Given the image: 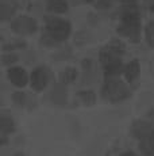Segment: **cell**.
Masks as SVG:
<instances>
[{"mask_svg":"<svg viewBox=\"0 0 154 156\" xmlns=\"http://www.w3.org/2000/svg\"><path fill=\"white\" fill-rule=\"evenodd\" d=\"M70 33H72V25L69 20L57 16H47L45 31L42 33L41 41L47 46H54V45L66 41Z\"/></svg>","mask_w":154,"mask_h":156,"instance_id":"1","label":"cell"},{"mask_svg":"<svg viewBox=\"0 0 154 156\" xmlns=\"http://www.w3.org/2000/svg\"><path fill=\"white\" fill-rule=\"evenodd\" d=\"M102 95L105 101L114 102H123L130 97V88L127 84L118 77L115 79H105V83L103 84L102 88Z\"/></svg>","mask_w":154,"mask_h":156,"instance_id":"2","label":"cell"},{"mask_svg":"<svg viewBox=\"0 0 154 156\" xmlns=\"http://www.w3.org/2000/svg\"><path fill=\"white\" fill-rule=\"evenodd\" d=\"M120 20L122 22L116 29L118 34L137 42L141 35V16H126L120 18Z\"/></svg>","mask_w":154,"mask_h":156,"instance_id":"3","label":"cell"},{"mask_svg":"<svg viewBox=\"0 0 154 156\" xmlns=\"http://www.w3.org/2000/svg\"><path fill=\"white\" fill-rule=\"evenodd\" d=\"M38 29V23L34 18L27 16V15H22L18 16L11 22V30L19 35H30L34 34Z\"/></svg>","mask_w":154,"mask_h":156,"instance_id":"4","label":"cell"},{"mask_svg":"<svg viewBox=\"0 0 154 156\" xmlns=\"http://www.w3.org/2000/svg\"><path fill=\"white\" fill-rule=\"evenodd\" d=\"M124 53V45L120 41H111L107 44L100 52V61L102 64L115 61V60H122V56Z\"/></svg>","mask_w":154,"mask_h":156,"instance_id":"5","label":"cell"},{"mask_svg":"<svg viewBox=\"0 0 154 156\" xmlns=\"http://www.w3.org/2000/svg\"><path fill=\"white\" fill-rule=\"evenodd\" d=\"M31 87L35 91H42L49 83V71L46 67H37L30 76Z\"/></svg>","mask_w":154,"mask_h":156,"instance_id":"6","label":"cell"},{"mask_svg":"<svg viewBox=\"0 0 154 156\" xmlns=\"http://www.w3.org/2000/svg\"><path fill=\"white\" fill-rule=\"evenodd\" d=\"M7 77L11 83H12L15 87H25L28 82V76L27 72H26L25 68L22 67H12L10 68L7 72Z\"/></svg>","mask_w":154,"mask_h":156,"instance_id":"7","label":"cell"},{"mask_svg":"<svg viewBox=\"0 0 154 156\" xmlns=\"http://www.w3.org/2000/svg\"><path fill=\"white\" fill-rule=\"evenodd\" d=\"M154 130V126L153 124L147 121H137L132 124V128H131V132L138 140H143L146 137H149L152 134V132Z\"/></svg>","mask_w":154,"mask_h":156,"instance_id":"8","label":"cell"},{"mask_svg":"<svg viewBox=\"0 0 154 156\" xmlns=\"http://www.w3.org/2000/svg\"><path fill=\"white\" fill-rule=\"evenodd\" d=\"M18 10V3L15 0H0V18L2 20H10L14 18Z\"/></svg>","mask_w":154,"mask_h":156,"instance_id":"9","label":"cell"},{"mask_svg":"<svg viewBox=\"0 0 154 156\" xmlns=\"http://www.w3.org/2000/svg\"><path fill=\"white\" fill-rule=\"evenodd\" d=\"M103 67H104L105 79H115V77H119L120 73H124V65L122 60H115V61L107 62Z\"/></svg>","mask_w":154,"mask_h":156,"instance_id":"10","label":"cell"},{"mask_svg":"<svg viewBox=\"0 0 154 156\" xmlns=\"http://www.w3.org/2000/svg\"><path fill=\"white\" fill-rule=\"evenodd\" d=\"M50 99L57 106H62V105L66 103V88H65L64 83L55 84L53 87L52 92H50Z\"/></svg>","mask_w":154,"mask_h":156,"instance_id":"11","label":"cell"},{"mask_svg":"<svg viewBox=\"0 0 154 156\" xmlns=\"http://www.w3.org/2000/svg\"><path fill=\"white\" fill-rule=\"evenodd\" d=\"M46 10L50 14H65L69 10L68 0H46Z\"/></svg>","mask_w":154,"mask_h":156,"instance_id":"12","label":"cell"},{"mask_svg":"<svg viewBox=\"0 0 154 156\" xmlns=\"http://www.w3.org/2000/svg\"><path fill=\"white\" fill-rule=\"evenodd\" d=\"M139 72H141V68H139V62L137 58L131 60V61L124 67V76H126V80L129 83H132L138 79Z\"/></svg>","mask_w":154,"mask_h":156,"instance_id":"13","label":"cell"},{"mask_svg":"<svg viewBox=\"0 0 154 156\" xmlns=\"http://www.w3.org/2000/svg\"><path fill=\"white\" fill-rule=\"evenodd\" d=\"M0 129H2V136L3 139H5L8 133H12L15 130V124L14 121L7 115H2V124H0Z\"/></svg>","mask_w":154,"mask_h":156,"instance_id":"14","label":"cell"},{"mask_svg":"<svg viewBox=\"0 0 154 156\" xmlns=\"http://www.w3.org/2000/svg\"><path fill=\"white\" fill-rule=\"evenodd\" d=\"M139 149H141L142 154L146 156L154 155V144L152 141V139H150V136L143 140H139Z\"/></svg>","mask_w":154,"mask_h":156,"instance_id":"15","label":"cell"},{"mask_svg":"<svg viewBox=\"0 0 154 156\" xmlns=\"http://www.w3.org/2000/svg\"><path fill=\"white\" fill-rule=\"evenodd\" d=\"M77 76V72L75 68H66V69H64L61 72V82L64 83V84H70V83L75 82Z\"/></svg>","mask_w":154,"mask_h":156,"instance_id":"16","label":"cell"},{"mask_svg":"<svg viewBox=\"0 0 154 156\" xmlns=\"http://www.w3.org/2000/svg\"><path fill=\"white\" fill-rule=\"evenodd\" d=\"M145 38L149 46L154 48V20L149 22L145 27Z\"/></svg>","mask_w":154,"mask_h":156,"instance_id":"17","label":"cell"},{"mask_svg":"<svg viewBox=\"0 0 154 156\" xmlns=\"http://www.w3.org/2000/svg\"><path fill=\"white\" fill-rule=\"evenodd\" d=\"M79 97L81 98V101L87 105H92L95 102V94L93 91H80Z\"/></svg>","mask_w":154,"mask_h":156,"instance_id":"18","label":"cell"},{"mask_svg":"<svg viewBox=\"0 0 154 156\" xmlns=\"http://www.w3.org/2000/svg\"><path fill=\"white\" fill-rule=\"evenodd\" d=\"M18 61V57L14 53H5L3 56V65H11V64H15Z\"/></svg>","mask_w":154,"mask_h":156,"instance_id":"19","label":"cell"},{"mask_svg":"<svg viewBox=\"0 0 154 156\" xmlns=\"http://www.w3.org/2000/svg\"><path fill=\"white\" fill-rule=\"evenodd\" d=\"M14 102L18 105V106H23L25 105V101H26V95L25 92H14Z\"/></svg>","mask_w":154,"mask_h":156,"instance_id":"20","label":"cell"},{"mask_svg":"<svg viewBox=\"0 0 154 156\" xmlns=\"http://www.w3.org/2000/svg\"><path fill=\"white\" fill-rule=\"evenodd\" d=\"M111 7V0H97L96 2V8L100 10H105V8Z\"/></svg>","mask_w":154,"mask_h":156,"instance_id":"21","label":"cell"},{"mask_svg":"<svg viewBox=\"0 0 154 156\" xmlns=\"http://www.w3.org/2000/svg\"><path fill=\"white\" fill-rule=\"evenodd\" d=\"M120 156H137V155H135L134 154V152H124V154H122V155H120Z\"/></svg>","mask_w":154,"mask_h":156,"instance_id":"22","label":"cell"},{"mask_svg":"<svg viewBox=\"0 0 154 156\" xmlns=\"http://www.w3.org/2000/svg\"><path fill=\"white\" fill-rule=\"evenodd\" d=\"M150 139H152V141H153V144H154V130L152 132V134H150Z\"/></svg>","mask_w":154,"mask_h":156,"instance_id":"23","label":"cell"},{"mask_svg":"<svg viewBox=\"0 0 154 156\" xmlns=\"http://www.w3.org/2000/svg\"><path fill=\"white\" fill-rule=\"evenodd\" d=\"M150 10H152V11H153V12H154V2L152 3V5H150Z\"/></svg>","mask_w":154,"mask_h":156,"instance_id":"24","label":"cell"},{"mask_svg":"<svg viewBox=\"0 0 154 156\" xmlns=\"http://www.w3.org/2000/svg\"><path fill=\"white\" fill-rule=\"evenodd\" d=\"M84 3H92V2H95V0H82Z\"/></svg>","mask_w":154,"mask_h":156,"instance_id":"25","label":"cell"},{"mask_svg":"<svg viewBox=\"0 0 154 156\" xmlns=\"http://www.w3.org/2000/svg\"><path fill=\"white\" fill-rule=\"evenodd\" d=\"M15 156H23V154H18V155H15Z\"/></svg>","mask_w":154,"mask_h":156,"instance_id":"26","label":"cell"},{"mask_svg":"<svg viewBox=\"0 0 154 156\" xmlns=\"http://www.w3.org/2000/svg\"><path fill=\"white\" fill-rule=\"evenodd\" d=\"M120 2H124V0H120Z\"/></svg>","mask_w":154,"mask_h":156,"instance_id":"27","label":"cell"}]
</instances>
